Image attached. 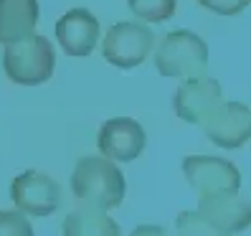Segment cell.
Listing matches in <instances>:
<instances>
[{
    "label": "cell",
    "mask_w": 251,
    "mask_h": 236,
    "mask_svg": "<svg viewBox=\"0 0 251 236\" xmlns=\"http://www.w3.org/2000/svg\"><path fill=\"white\" fill-rule=\"evenodd\" d=\"M53 66H56V56H53V46L49 43V38L28 33L18 41L5 43L3 69L10 81L23 84V86L43 84L51 79Z\"/></svg>",
    "instance_id": "3957f363"
},
{
    "label": "cell",
    "mask_w": 251,
    "mask_h": 236,
    "mask_svg": "<svg viewBox=\"0 0 251 236\" xmlns=\"http://www.w3.org/2000/svg\"><path fill=\"white\" fill-rule=\"evenodd\" d=\"M251 221V206L236 193L203 196L198 211L180 213L178 229L193 234H236L244 231Z\"/></svg>",
    "instance_id": "7a4b0ae2"
},
{
    "label": "cell",
    "mask_w": 251,
    "mask_h": 236,
    "mask_svg": "<svg viewBox=\"0 0 251 236\" xmlns=\"http://www.w3.org/2000/svg\"><path fill=\"white\" fill-rule=\"evenodd\" d=\"M71 190L81 203L117 209L125 198V175L109 157H81L71 175Z\"/></svg>",
    "instance_id": "6da1fadb"
},
{
    "label": "cell",
    "mask_w": 251,
    "mask_h": 236,
    "mask_svg": "<svg viewBox=\"0 0 251 236\" xmlns=\"http://www.w3.org/2000/svg\"><path fill=\"white\" fill-rule=\"evenodd\" d=\"M201 125L211 142H216L218 147H226V150H236V147L246 145L251 135V112L241 102L221 99L201 120Z\"/></svg>",
    "instance_id": "52a82bcc"
},
{
    "label": "cell",
    "mask_w": 251,
    "mask_h": 236,
    "mask_svg": "<svg viewBox=\"0 0 251 236\" xmlns=\"http://www.w3.org/2000/svg\"><path fill=\"white\" fill-rule=\"evenodd\" d=\"M155 66L162 77L193 79L208 74V46L193 31H170L155 53Z\"/></svg>",
    "instance_id": "277c9868"
},
{
    "label": "cell",
    "mask_w": 251,
    "mask_h": 236,
    "mask_svg": "<svg viewBox=\"0 0 251 236\" xmlns=\"http://www.w3.org/2000/svg\"><path fill=\"white\" fill-rule=\"evenodd\" d=\"M183 173L188 178V185L198 193V198L216 193H239L241 188L239 168L221 157L190 155L183 160Z\"/></svg>",
    "instance_id": "5b68a950"
},
{
    "label": "cell",
    "mask_w": 251,
    "mask_h": 236,
    "mask_svg": "<svg viewBox=\"0 0 251 236\" xmlns=\"http://www.w3.org/2000/svg\"><path fill=\"white\" fill-rule=\"evenodd\" d=\"M10 198L18 206L21 213L28 216H49L58 209L61 201V188L53 178L38 170L21 173L10 185Z\"/></svg>",
    "instance_id": "ba28073f"
},
{
    "label": "cell",
    "mask_w": 251,
    "mask_h": 236,
    "mask_svg": "<svg viewBox=\"0 0 251 236\" xmlns=\"http://www.w3.org/2000/svg\"><path fill=\"white\" fill-rule=\"evenodd\" d=\"M203 8H208L218 16H239L251 0H198Z\"/></svg>",
    "instance_id": "2e32d148"
},
{
    "label": "cell",
    "mask_w": 251,
    "mask_h": 236,
    "mask_svg": "<svg viewBox=\"0 0 251 236\" xmlns=\"http://www.w3.org/2000/svg\"><path fill=\"white\" fill-rule=\"evenodd\" d=\"M97 142L104 157L132 163L145 150V130L140 127V122L129 120V117H117V120L101 125Z\"/></svg>",
    "instance_id": "9c48e42d"
},
{
    "label": "cell",
    "mask_w": 251,
    "mask_h": 236,
    "mask_svg": "<svg viewBox=\"0 0 251 236\" xmlns=\"http://www.w3.org/2000/svg\"><path fill=\"white\" fill-rule=\"evenodd\" d=\"M36 23H38L36 0H0V43H10L33 33Z\"/></svg>",
    "instance_id": "7c38bea8"
},
{
    "label": "cell",
    "mask_w": 251,
    "mask_h": 236,
    "mask_svg": "<svg viewBox=\"0 0 251 236\" xmlns=\"http://www.w3.org/2000/svg\"><path fill=\"white\" fill-rule=\"evenodd\" d=\"M155 46V33L142 23H117L104 36L101 53L112 66L135 69L140 66Z\"/></svg>",
    "instance_id": "8992f818"
},
{
    "label": "cell",
    "mask_w": 251,
    "mask_h": 236,
    "mask_svg": "<svg viewBox=\"0 0 251 236\" xmlns=\"http://www.w3.org/2000/svg\"><path fill=\"white\" fill-rule=\"evenodd\" d=\"M127 5L137 18L150 23H162L175 13V0H127Z\"/></svg>",
    "instance_id": "5bb4252c"
},
{
    "label": "cell",
    "mask_w": 251,
    "mask_h": 236,
    "mask_svg": "<svg viewBox=\"0 0 251 236\" xmlns=\"http://www.w3.org/2000/svg\"><path fill=\"white\" fill-rule=\"evenodd\" d=\"M56 38L69 56H89L99 41V21L84 8L69 10L56 23Z\"/></svg>",
    "instance_id": "8fae6325"
},
{
    "label": "cell",
    "mask_w": 251,
    "mask_h": 236,
    "mask_svg": "<svg viewBox=\"0 0 251 236\" xmlns=\"http://www.w3.org/2000/svg\"><path fill=\"white\" fill-rule=\"evenodd\" d=\"M31 236L33 226L21 211H0V236Z\"/></svg>",
    "instance_id": "9a60e30c"
},
{
    "label": "cell",
    "mask_w": 251,
    "mask_h": 236,
    "mask_svg": "<svg viewBox=\"0 0 251 236\" xmlns=\"http://www.w3.org/2000/svg\"><path fill=\"white\" fill-rule=\"evenodd\" d=\"M218 102H221V84L216 79H211L208 74H203V77L185 79L178 86L173 105H175V114H178L183 122L196 125L218 105Z\"/></svg>",
    "instance_id": "30bf717a"
},
{
    "label": "cell",
    "mask_w": 251,
    "mask_h": 236,
    "mask_svg": "<svg viewBox=\"0 0 251 236\" xmlns=\"http://www.w3.org/2000/svg\"><path fill=\"white\" fill-rule=\"evenodd\" d=\"M64 231L71 236H86V234H99V236H107V234H120V226L107 216L104 209H97V206H81L74 213L66 216L64 221Z\"/></svg>",
    "instance_id": "4fadbf2b"
}]
</instances>
